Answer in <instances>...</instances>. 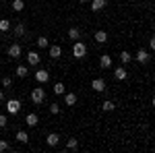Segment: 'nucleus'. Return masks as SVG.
<instances>
[{
	"label": "nucleus",
	"instance_id": "obj_3",
	"mask_svg": "<svg viewBox=\"0 0 155 153\" xmlns=\"http://www.w3.org/2000/svg\"><path fill=\"white\" fill-rule=\"evenodd\" d=\"M6 54H8V58L17 60V58H21V54H23V48L19 46V44H11V46H8V50H6Z\"/></svg>",
	"mask_w": 155,
	"mask_h": 153
},
{
	"label": "nucleus",
	"instance_id": "obj_4",
	"mask_svg": "<svg viewBox=\"0 0 155 153\" xmlns=\"http://www.w3.org/2000/svg\"><path fill=\"white\" fill-rule=\"evenodd\" d=\"M6 112H8L11 116L19 114V112H21V101H19V99H8V101H6Z\"/></svg>",
	"mask_w": 155,
	"mask_h": 153
},
{
	"label": "nucleus",
	"instance_id": "obj_12",
	"mask_svg": "<svg viewBox=\"0 0 155 153\" xmlns=\"http://www.w3.org/2000/svg\"><path fill=\"white\" fill-rule=\"evenodd\" d=\"M50 48V58H60L62 56V48L58 46V44H52V46H48Z\"/></svg>",
	"mask_w": 155,
	"mask_h": 153
},
{
	"label": "nucleus",
	"instance_id": "obj_23",
	"mask_svg": "<svg viewBox=\"0 0 155 153\" xmlns=\"http://www.w3.org/2000/svg\"><path fill=\"white\" fill-rule=\"evenodd\" d=\"M17 141L19 143H29V135H27L25 130H19V132H17Z\"/></svg>",
	"mask_w": 155,
	"mask_h": 153
},
{
	"label": "nucleus",
	"instance_id": "obj_21",
	"mask_svg": "<svg viewBox=\"0 0 155 153\" xmlns=\"http://www.w3.org/2000/svg\"><path fill=\"white\" fill-rule=\"evenodd\" d=\"M15 72H17V77H21V79H25V77H27V72H29V71H27V66H25V64H19V66H17V71H15Z\"/></svg>",
	"mask_w": 155,
	"mask_h": 153
},
{
	"label": "nucleus",
	"instance_id": "obj_24",
	"mask_svg": "<svg viewBox=\"0 0 155 153\" xmlns=\"http://www.w3.org/2000/svg\"><path fill=\"white\" fill-rule=\"evenodd\" d=\"M15 35H17V37H23L25 35V25L23 23H17V25H15Z\"/></svg>",
	"mask_w": 155,
	"mask_h": 153
},
{
	"label": "nucleus",
	"instance_id": "obj_32",
	"mask_svg": "<svg viewBox=\"0 0 155 153\" xmlns=\"http://www.w3.org/2000/svg\"><path fill=\"white\" fill-rule=\"evenodd\" d=\"M4 101V93H2V89H0V104Z\"/></svg>",
	"mask_w": 155,
	"mask_h": 153
},
{
	"label": "nucleus",
	"instance_id": "obj_22",
	"mask_svg": "<svg viewBox=\"0 0 155 153\" xmlns=\"http://www.w3.org/2000/svg\"><path fill=\"white\" fill-rule=\"evenodd\" d=\"M130 60H132V54H130V52H126V50H124V52L120 54V62H122V64H128Z\"/></svg>",
	"mask_w": 155,
	"mask_h": 153
},
{
	"label": "nucleus",
	"instance_id": "obj_19",
	"mask_svg": "<svg viewBox=\"0 0 155 153\" xmlns=\"http://www.w3.org/2000/svg\"><path fill=\"white\" fill-rule=\"evenodd\" d=\"M35 44H37V48H39V50H46V48L50 46V39L41 35V37H37V42H35Z\"/></svg>",
	"mask_w": 155,
	"mask_h": 153
},
{
	"label": "nucleus",
	"instance_id": "obj_2",
	"mask_svg": "<svg viewBox=\"0 0 155 153\" xmlns=\"http://www.w3.org/2000/svg\"><path fill=\"white\" fill-rule=\"evenodd\" d=\"M85 54H87V46H85L83 42H74V46H72V56L77 60H81V58H85Z\"/></svg>",
	"mask_w": 155,
	"mask_h": 153
},
{
	"label": "nucleus",
	"instance_id": "obj_33",
	"mask_svg": "<svg viewBox=\"0 0 155 153\" xmlns=\"http://www.w3.org/2000/svg\"><path fill=\"white\" fill-rule=\"evenodd\" d=\"M79 2H87V0H79Z\"/></svg>",
	"mask_w": 155,
	"mask_h": 153
},
{
	"label": "nucleus",
	"instance_id": "obj_5",
	"mask_svg": "<svg viewBox=\"0 0 155 153\" xmlns=\"http://www.w3.org/2000/svg\"><path fill=\"white\" fill-rule=\"evenodd\" d=\"M35 81L41 83V85H46V83L50 81V72L46 71V68H39V71H35Z\"/></svg>",
	"mask_w": 155,
	"mask_h": 153
},
{
	"label": "nucleus",
	"instance_id": "obj_25",
	"mask_svg": "<svg viewBox=\"0 0 155 153\" xmlns=\"http://www.w3.org/2000/svg\"><path fill=\"white\" fill-rule=\"evenodd\" d=\"M68 37H71V39H74V42H77V39H79V37H81V31H79V29H77V27H71V29H68Z\"/></svg>",
	"mask_w": 155,
	"mask_h": 153
},
{
	"label": "nucleus",
	"instance_id": "obj_14",
	"mask_svg": "<svg viewBox=\"0 0 155 153\" xmlns=\"http://www.w3.org/2000/svg\"><path fill=\"white\" fill-rule=\"evenodd\" d=\"M93 39H95L97 44H106V42H107V33L104 31V29H99V31L93 33Z\"/></svg>",
	"mask_w": 155,
	"mask_h": 153
},
{
	"label": "nucleus",
	"instance_id": "obj_13",
	"mask_svg": "<svg viewBox=\"0 0 155 153\" xmlns=\"http://www.w3.org/2000/svg\"><path fill=\"white\" fill-rule=\"evenodd\" d=\"M114 77H116L118 81H124V79L128 77V72H126L124 66H116V68H114Z\"/></svg>",
	"mask_w": 155,
	"mask_h": 153
},
{
	"label": "nucleus",
	"instance_id": "obj_17",
	"mask_svg": "<svg viewBox=\"0 0 155 153\" xmlns=\"http://www.w3.org/2000/svg\"><path fill=\"white\" fill-rule=\"evenodd\" d=\"M101 110H104V112H114V110H116V104H114L112 99H106V101L101 104Z\"/></svg>",
	"mask_w": 155,
	"mask_h": 153
},
{
	"label": "nucleus",
	"instance_id": "obj_26",
	"mask_svg": "<svg viewBox=\"0 0 155 153\" xmlns=\"http://www.w3.org/2000/svg\"><path fill=\"white\" fill-rule=\"evenodd\" d=\"M11 29V21L8 19H0V31H8Z\"/></svg>",
	"mask_w": 155,
	"mask_h": 153
},
{
	"label": "nucleus",
	"instance_id": "obj_1",
	"mask_svg": "<svg viewBox=\"0 0 155 153\" xmlns=\"http://www.w3.org/2000/svg\"><path fill=\"white\" fill-rule=\"evenodd\" d=\"M31 101H33L35 106H41V104L46 101V89H44V87L31 89Z\"/></svg>",
	"mask_w": 155,
	"mask_h": 153
},
{
	"label": "nucleus",
	"instance_id": "obj_10",
	"mask_svg": "<svg viewBox=\"0 0 155 153\" xmlns=\"http://www.w3.org/2000/svg\"><path fill=\"white\" fill-rule=\"evenodd\" d=\"M46 143H48L50 147H56V145L60 143V135L58 132H50L48 137H46Z\"/></svg>",
	"mask_w": 155,
	"mask_h": 153
},
{
	"label": "nucleus",
	"instance_id": "obj_31",
	"mask_svg": "<svg viewBox=\"0 0 155 153\" xmlns=\"http://www.w3.org/2000/svg\"><path fill=\"white\" fill-rule=\"evenodd\" d=\"M4 151H8V143L0 139V153H4Z\"/></svg>",
	"mask_w": 155,
	"mask_h": 153
},
{
	"label": "nucleus",
	"instance_id": "obj_9",
	"mask_svg": "<svg viewBox=\"0 0 155 153\" xmlns=\"http://www.w3.org/2000/svg\"><path fill=\"white\" fill-rule=\"evenodd\" d=\"M112 64H114V62H112V56H110V54H101V56H99V66H101V68H112Z\"/></svg>",
	"mask_w": 155,
	"mask_h": 153
},
{
	"label": "nucleus",
	"instance_id": "obj_7",
	"mask_svg": "<svg viewBox=\"0 0 155 153\" xmlns=\"http://www.w3.org/2000/svg\"><path fill=\"white\" fill-rule=\"evenodd\" d=\"M149 58H151V56H149V52H145V50H139V52L132 56V60H137V62H141V64H147Z\"/></svg>",
	"mask_w": 155,
	"mask_h": 153
},
{
	"label": "nucleus",
	"instance_id": "obj_6",
	"mask_svg": "<svg viewBox=\"0 0 155 153\" xmlns=\"http://www.w3.org/2000/svg\"><path fill=\"white\" fill-rule=\"evenodd\" d=\"M39 60H41V56L37 54L35 50H29V52H27V64H31V66H37V64H39Z\"/></svg>",
	"mask_w": 155,
	"mask_h": 153
},
{
	"label": "nucleus",
	"instance_id": "obj_18",
	"mask_svg": "<svg viewBox=\"0 0 155 153\" xmlns=\"http://www.w3.org/2000/svg\"><path fill=\"white\" fill-rule=\"evenodd\" d=\"M11 8H12V11H15V12H21V11H23V8H25V2H23V0H12Z\"/></svg>",
	"mask_w": 155,
	"mask_h": 153
},
{
	"label": "nucleus",
	"instance_id": "obj_30",
	"mask_svg": "<svg viewBox=\"0 0 155 153\" xmlns=\"http://www.w3.org/2000/svg\"><path fill=\"white\" fill-rule=\"evenodd\" d=\"M6 124H8V118L4 116V114H0V128H4Z\"/></svg>",
	"mask_w": 155,
	"mask_h": 153
},
{
	"label": "nucleus",
	"instance_id": "obj_29",
	"mask_svg": "<svg viewBox=\"0 0 155 153\" xmlns=\"http://www.w3.org/2000/svg\"><path fill=\"white\" fill-rule=\"evenodd\" d=\"M0 83H2V87H11V85H12V79H11V77H4Z\"/></svg>",
	"mask_w": 155,
	"mask_h": 153
},
{
	"label": "nucleus",
	"instance_id": "obj_28",
	"mask_svg": "<svg viewBox=\"0 0 155 153\" xmlns=\"http://www.w3.org/2000/svg\"><path fill=\"white\" fill-rule=\"evenodd\" d=\"M50 114H54V116L60 114V106L58 104H50Z\"/></svg>",
	"mask_w": 155,
	"mask_h": 153
},
{
	"label": "nucleus",
	"instance_id": "obj_8",
	"mask_svg": "<svg viewBox=\"0 0 155 153\" xmlns=\"http://www.w3.org/2000/svg\"><path fill=\"white\" fill-rule=\"evenodd\" d=\"M91 89L97 91V93L106 91V81H104V79H93V81H91Z\"/></svg>",
	"mask_w": 155,
	"mask_h": 153
},
{
	"label": "nucleus",
	"instance_id": "obj_16",
	"mask_svg": "<svg viewBox=\"0 0 155 153\" xmlns=\"http://www.w3.org/2000/svg\"><path fill=\"white\" fill-rule=\"evenodd\" d=\"M64 104H66V106H74V104H77V93L64 91Z\"/></svg>",
	"mask_w": 155,
	"mask_h": 153
},
{
	"label": "nucleus",
	"instance_id": "obj_15",
	"mask_svg": "<svg viewBox=\"0 0 155 153\" xmlns=\"http://www.w3.org/2000/svg\"><path fill=\"white\" fill-rule=\"evenodd\" d=\"M25 122H27V126H29V128H33V126H37L39 118H37V114H27V118H25Z\"/></svg>",
	"mask_w": 155,
	"mask_h": 153
},
{
	"label": "nucleus",
	"instance_id": "obj_27",
	"mask_svg": "<svg viewBox=\"0 0 155 153\" xmlns=\"http://www.w3.org/2000/svg\"><path fill=\"white\" fill-rule=\"evenodd\" d=\"M66 147H68V149H77V147H79V141L72 137V139H68V141H66Z\"/></svg>",
	"mask_w": 155,
	"mask_h": 153
},
{
	"label": "nucleus",
	"instance_id": "obj_11",
	"mask_svg": "<svg viewBox=\"0 0 155 153\" xmlns=\"http://www.w3.org/2000/svg\"><path fill=\"white\" fill-rule=\"evenodd\" d=\"M106 4H107V0H93V2H91V11H93V12L104 11V8H106Z\"/></svg>",
	"mask_w": 155,
	"mask_h": 153
},
{
	"label": "nucleus",
	"instance_id": "obj_20",
	"mask_svg": "<svg viewBox=\"0 0 155 153\" xmlns=\"http://www.w3.org/2000/svg\"><path fill=\"white\" fill-rule=\"evenodd\" d=\"M52 89H54V93L56 95H64V91H66V87H64V83H54V87H52Z\"/></svg>",
	"mask_w": 155,
	"mask_h": 153
}]
</instances>
